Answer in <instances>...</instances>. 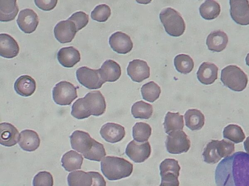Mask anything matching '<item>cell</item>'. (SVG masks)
<instances>
[{"label":"cell","instance_id":"3957f363","mask_svg":"<svg viewBox=\"0 0 249 186\" xmlns=\"http://www.w3.org/2000/svg\"><path fill=\"white\" fill-rule=\"evenodd\" d=\"M220 79L225 86L236 92L245 89L248 82L246 74L235 65H230L224 68L221 70Z\"/></svg>","mask_w":249,"mask_h":186},{"label":"cell","instance_id":"cb8c5ba5","mask_svg":"<svg viewBox=\"0 0 249 186\" xmlns=\"http://www.w3.org/2000/svg\"><path fill=\"white\" fill-rule=\"evenodd\" d=\"M14 89L19 95L28 97L32 95L36 89L35 79L28 75L20 76L14 83Z\"/></svg>","mask_w":249,"mask_h":186},{"label":"cell","instance_id":"7402d4cb","mask_svg":"<svg viewBox=\"0 0 249 186\" xmlns=\"http://www.w3.org/2000/svg\"><path fill=\"white\" fill-rule=\"evenodd\" d=\"M218 70L214 63L203 62L196 73L197 79L203 84H212L217 78Z\"/></svg>","mask_w":249,"mask_h":186},{"label":"cell","instance_id":"7c38bea8","mask_svg":"<svg viewBox=\"0 0 249 186\" xmlns=\"http://www.w3.org/2000/svg\"><path fill=\"white\" fill-rule=\"evenodd\" d=\"M77 32L74 23L68 19L57 23L53 29L55 38L62 44L71 42Z\"/></svg>","mask_w":249,"mask_h":186},{"label":"cell","instance_id":"f1b7e54d","mask_svg":"<svg viewBox=\"0 0 249 186\" xmlns=\"http://www.w3.org/2000/svg\"><path fill=\"white\" fill-rule=\"evenodd\" d=\"M69 186H91L92 177L91 171L77 170L70 173L67 177Z\"/></svg>","mask_w":249,"mask_h":186},{"label":"cell","instance_id":"277c9868","mask_svg":"<svg viewBox=\"0 0 249 186\" xmlns=\"http://www.w3.org/2000/svg\"><path fill=\"white\" fill-rule=\"evenodd\" d=\"M160 19L166 32L170 36L179 37L184 33L186 25L179 13L171 7L162 10Z\"/></svg>","mask_w":249,"mask_h":186},{"label":"cell","instance_id":"ffe728a7","mask_svg":"<svg viewBox=\"0 0 249 186\" xmlns=\"http://www.w3.org/2000/svg\"><path fill=\"white\" fill-rule=\"evenodd\" d=\"M0 143L4 146L10 147L15 145L19 139V133L17 128L9 123L0 124Z\"/></svg>","mask_w":249,"mask_h":186},{"label":"cell","instance_id":"603a6c76","mask_svg":"<svg viewBox=\"0 0 249 186\" xmlns=\"http://www.w3.org/2000/svg\"><path fill=\"white\" fill-rule=\"evenodd\" d=\"M228 37L227 34L220 30L211 32L206 39V45L209 50L215 52H221L227 46Z\"/></svg>","mask_w":249,"mask_h":186},{"label":"cell","instance_id":"e575fe53","mask_svg":"<svg viewBox=\"0 0 249 186\" xmlns=\"http://www.w3.org/2000/svg\"><path fill=\"white\" fill-rule=\"evenodd\" d=\"M161 93L160 87L153 81L143 84L141 88V93L143 99L154 102L160 96Z\"/></svg>","mask_w":249,"mask_h":186},{"label":"cell","instance_id":"83f0119b","mask_svg":"<svg viewBox=\"0 0 249 186\" xmlns=\"http://www.w3.org/2000/svg\"><path fill=\"white\" fill-rule=\"evenodd\" d=\"M165 132L169 134L171 132L182 130L184 127L183 116L178 112H167L163 123Z\"/></svg>","mask_w":249,"mask_h":186},{"label":"cell","instance_id":"1f68e13d","mask_svg":"<svg viewBox=\"0 0 249 186\" xmlns=\"http://www.w3.org/2000/svg\"><path fill=\"white\" fill-rule=\"evenodd\" d=\"M176 70L179 73L187 74L194 68V62L192 58L187 54H181L176 56L174 60Z\"/></svg>","mask_w":249,"mask_h":186},{"label":"cell","instance_id":"ee69618b","mask_svg":"<svg viewBox=\"0 0 249 186\" xmlns=\"http://www.w3.org/2000/svg\"><path fill=\"white\" fill-rule=\"evenodd\" d=\"M159 186H179V181L178 179H161Z\"/></svg>","mask_w":249,"mask_h":186},{"label":"cell","instance_id":"7bdbcfd3","mask_svg":"<svg viewBox=\"0 0 249 186\" xmlns=\"http://www.w3.org/2000/svg\"><path fill=\"white\" fill-rule=\"evenodd\" d=\"M92 177L91 186H106V182L103 176L98 172L91 171Z\"/></svg>","mask_w":249,"mask_h":186},{"label":"cell","instance_id":"d4e9b609","mask_svg":"<svg viewBox=\"0 0 249 186\" xmlns=\"http://www.w3.org/2000/svg\"><path fill=\"white\" fill-rule=\"evenodd\" d=\"M186 126L192 131L199 130L204 125L205 117L201 111L197 109H189L185 114Z\"/></svg>","mask_w":249,"mask_h":186},{"label":"cell","instance_id":"ac0fdd59","mask_svg":"<svg viewBox=\"0 0 249 186\" xmlns=\"http://www.w3.org/2000/svg\"><path fill=\"white\" fill-rule=\"evenodd\" d=\"M18 142L20 147L24 151L33 152L39 147L40 140L36 131L25 129L20 133Z\"/></svg>","mask_w":249,"mask_h":186},{"label":"cell","instance_id":"8fae6325","mask_svg":"<svg viewBox=\"0 0 249 186\" xmlns=\"http://www.w3.org/2000/svg\"><path fill=\"white\" fill-rule=\"evenodd\" d=\"M17 23L22 31L26 33H31L36 30L39 19L36 13L33 10L27 8L19 12Z\"/></svg>","mask_w":249,"mask_h":186},{"label":"cell","instance_id":"52a82bcc","mask_svg":"<svg viewBox=\"0 0 249 186\" xmlns=\"http://www.w3.org/2000/svg\"><path fill=\"white\" fill-rule=\"evenodd\" d=\"M191 142L182 130L171 132L167 136L165 146L168 152L172 154H180L187 152L190 149Z\"/></svg>","mask_w":249,"mask_h":186},{"label":"cell","instance_id":"d6a6232c","mask_svg":"<svg viewBox=\"0 0 249 186\" xmlns=\"http://www.w3.org/2000/svg\"><path fill=\"white\" fill-rule=\"evenodd\" d=\"M224 138L228 139L235 143L242 142L245 139V135L242 128L235 124H230L223 130Z\"/></svg>","mask_w":249,"mask_h":186},{"label":"cell","instance_id":"f546056e","mask_svg":"<svg viewBox=\"0 0 249 186\" xmlns=\"http://www.w3.org/2000/svg\"><path fill=\"white\" fill-rule=\"evenodd\" d=\"M199 13L205 19L212 20L216 18L220 14V4L215 0H205L199 7Z\"/></svg>","mask_w":249,"mask_h":186},{"label":"cell","instance_id":"ba28073f","mask_svg":"<svg viewBox=\"0 0 249 186\" xmlns=\"http://www.w3.org/2000/svg\"><path fill=\"white\" fill-rule=\"evenodd\" d=\"M78 81L89 89H98L105 83L102 79L99 69H92L87 66L79 68L76 71Z\"/></svg>","mask_w":249,"mask_h":186},{"label":"cell","instance_id":"8d00e7d4","mask_svg":"<svg viewBox=\"0 0 249 186\" xmlns=\"http://www.w3.org/2000/svg\"><path fill=\"white\" fill-rule=\"evenodd\" d=\"M106 155V152L104 145L94 140L90 149L83 155L86 159L100 161Z\"/></svg>","mask_w":249,"mask_h":186},{"label":"cell","instance_id":"484cf974","mask_svg":"<svg viewBox=\"0 0 249 186\" xmlns=\"http://www.w3.org/2000/svg\"><path fill=\"white\" fill-rule=\"evenodd\" d=\"M83 159L81 154L70 150L63 155L61 158L62 166L68 171L80 169Z\"/></svg>","mask_w":249,"mask_h":186},{"label":"cell","instance_id":"9c48e42d","mask_svg":"<svg viewBox=\"0 0 249 186\" xmlns=\"http://www.w3.org/2000/svg\"><path fill=\"white\" fill-rule=\"evenodd\" d=\"M151 151L148 141L140 143L133 140L127 144L125 154L134 162L142 163L150 156Z\"/></svg>","mask_w":249,"mask_h":186},{"label":"cell","instance_id":"4dcf8cb0","mask_svg":"<svg viewBox=\"0 0 249 186\" xmlns=\"http://www.w3.org/2000/svg\"><path fill=\"white\" fill-rule=\"evenodd\" d=\"M152 133L151 126L143 122H137L132 128L133 138L136 141L144 142L147 141Z\"/></svg>","mask_w":249,"mask_h":186},{"label":"cell","instance_id":"f6af8a7d","mask_svg":"<svg viewBox=\"0 0 249 186\" xmlns=\"http://www.w3.org/2000/svg\"><path fill=\"white\" fill-rule=\"evenodd\" d=\"M244 146L245 151L249 154V137L244 142Z\"/></svg>","mask_w":249,"mask_h":186},{"label":"cell","instance_id":"7a4b0ae2","mask_svg":"<svg viewBox=\"0 0 249 186\" xmlns=\"http://www.w3.org/2000/svg\"><path fill=\"white\" fill-rule=\"evenodd\" d=\"M133 165L124 158L113 156L104 157L101 162V170L109 180H118L129 176Z\"/></svg>","mask_w":249,"mask_h":186},{"label":"cell","instance_id":"60d3db41","mask_svg":"<svg viewBox=\"0 0 249 186\" xmlns=\"http://www.w3.org/2000/svg\"><path fill=\"white\" fill-rule=\"evenodd\" d=\"M89 19V16L83 11L76 12L68 18L74 23L77 31L88 24Z\"/></svg>","mask_w":249,"mask_h":186},{"label":"cell","instance_id":"9a60e30c","mask_svg":"<svg viewBox=\"0 0 249 186\" xmlns=\"http://www.w3.org/2000/svg\"><path fill=\"white\" fill-rule=\"evenodd\" d=\"M70 138L71 148L83 155L89 151L94 140L88 133L79 130L74 131Z\"/></svg>","mask_w":249,"mask_h":186},{"label":"cell","instance_id":"f35d334b","mask_svg":"<svg viewBox=\"0 0 249 186\" xmlns=\"http://www.w3.org/2000/svg\"><path fill=\"white\" fill-rule=\"evenodd\" d=\"M53 180L51 173L47 171H40L34 177L33 186H53Z\"/></svg>","mask_w":249,"mask_h":186},{"label":"cell","instance_id":"8992f818","mask_svg":"<svg viewBox=\"0 0 249 186\" xmlns=\"http://www.w3.org/2000/svg\"><path fill=\"white\" fill-rule=\"evenodd\" d=\"M54 102L61 106L70 105L77 97V88L67 81L57 83L52 91Z\"/></svg>","mask_w":249,"mask_h":186},{"label":"cell","instance_id":"6da1fadb","mask_svg":"<svg viewBox=\"0 0 249 186\" xmlns=\"http://www.w3.org/2000/svg\"><path fill=\"white\" fill-rule=\"evenodd\" d=\"M216 186H249V154L237 152L223 159L215 170Z\"/></svg>","mask_w":249,"mask_h":186},{"label":"cell","instance_id":"30bf717a","mask_svg":"<svg viewBox=\"0 0 249 186\" xmlns=\"http://www.w3.org/2000/svg\"><path fill=\"white\" fill-rule=\"evenodd\" d=\"M230 5L232 19L239 25H249V1L246 0H231Z\"/></svg>","mask_w":249,"mask_h":186},{"label":"cell","instance_id":"b9f144b4","mask_svg":"<svg viewBox=\"0 0 249 186\" xmlns=\"http://www.w3.org/2000/svg\"><path fill=\"white\" fill-rule=\"evenodd\" d=\"M36 5L43 11H51L56 5V0H36L34 1Z\"/></svg>","mask_w":249,"mask_h":186},{"label":"cell","instance_id":"d6986e66","mask_svg":"<svg viewBox=\"0 0 249 186\" xmlns=\"http://www.w3.org/2000/svg\"><path fill=\"white\" fill-rule=\"evenodd\" d=\"M60 64L67 68L72 67L80 61L79 51L72 46L60 48L57 53Z\"/></svg>","mask_w":249,"mask_h":186},{"label":"cell","instance_id":"ab89813d","mask_svg":"<svg viewBox=\"0 0 249 186\" xmlns=\"http://www.w3.org/2000/svg\"><path fill=\"white\" fill-rule=\"evenodd\" d=\"M216 148L221 158L230 156L235 150L234 144L226 140H218Z\"/></svg>","mask_w":249,"mask_h":186},{"label":"cell","instance_id":"d590c367","mask_svg":"<svg viewBox=\"0 0 249 186\" xmlns=\"http://www.w3.org/2000/svg\"><path fill=\"white\" fill-rule=\"evenodd\" d=\"M217 140H213L205 147L202 156L204 161L208 164H215L220 161L221 158L218 155L216 145Z\"/></svg>","mask_w":249,"mask_h":186},{"label":"cell","instance_id":"e0dca14e","mask_svg":"<svg viewBox=\"0 0 249 186\" xmlns=\"http://www.w3.org/2000/svg\"><path fill=\"white\" fill-rule=\"evenodd\" d=\"M19 47L17 42L7 33L0 34V55L5 58L11 59L18 55Z\"/></svg>","mask_w":249,"mask_h":186},{"label":"cell","instance_id":"5bb4252c","mask_svg":"<svg viewBox=\"0 0 249 186\" xmlns=\"http://www.w3.org/2000/svg\"><path fill=\"white\" fill-rule=\"evenodd\" d=\"M109 44L113 50L123 54L129 52L133 46L130 36L122 31L112 34L109 38Z\"/></svg>","mask_w":249,"mask_h":186},{"label":"cell","instance_id":"4fadbf2b","mask_svg":"<svg viewBox=\"0 0 249 186\" xmlns=\"http://www.w3.org/2000/svg\"><path fill=\"white\" fill-rule=\"evenodd\" d=\"M150 67L147 62L142 60L135 59L129 62L127 73L131 79L137 82H141L149 78Z\"/></svg>","mask_w":249,"mask_h":186},{"label":"cell","instance_id":"836d02e7","mask_svg":"<svg viewBox=\"0 0 249 186\" xmlns=\"http://www.w3.org/2000/svg\"><path fill=\"white\" fill-rule=\"evenodd\" d=\"M153 112V107L143 101L135 102L131 108V113L135 118L148 119Z\"/></svg>","mask_w":249,"mask_h":186},{"label":"cell","instance_id":"4316f807","mask_svg":"<svg viewBox=\"0 0 249 186\" xmlns=\"http://www.w3.org/2000/svg\"><path fill=\"white\" fill-rule=\"evenodd\" d=\"M18 12L16 0H0V20L9 22L14 20Z\"/></svg>","mask_w":249,"mask_h":186},{"label":"cell","instance_id":"bcb514c9","mask_svg":"<svg viewBox=\"0 0 249 186\" xmlns=\"http://www.w3.org/2000/svg\"><path fill=\"white\" fill-rule=\"evenodd\" d=\"M246 64L249 66V53L247 55L246 57Z\"/></svg>","mask_w":249,"mask_h":186},{"label":"cell","instance_id":"5b68a950","mask_svg":"<svg viewBox=\"0 0 249 186\" xmlns=\"http://www.w3.org/2000/svg\"><path fill=\"white\" fill-rule=\"evenodd\" d=\"M81 98L88 118L91 115L99 116L105 112L106 103L104 96L100 91L89 92Z\"/></svg>","mask_w":249,"mask_h":186},{"label":"cell","instance_id":"74e56055","mask_svg":"<svg viewBox=\"0 0 249 186\" xmlns=\"http://www.w3.org/2000/svg\"><path fill=\"white\" fill-rule=\"evenodd\" d=\"M111 15L110 7L106 4L96 6L91 12V17L94 20L100 22L106 21Z\"/></svg>","mask_w":249,"mask_h":186},{"label":"cell","instance_id":"2e32d148","mask_svg":"<svg viewBox=\"0 0 249 186\" xmlns=\"http://www.w3.org/2000/svg\"><path fill=\"white\" fill-rule=\"evenodd\" d=\"M100 133L106 141L115 143L123 140L125 132L124 127L121 125L113 123H107L102 126Z\"/></svg>","mask_w":249,"mask_h":186},{"label":"cell","instance_id":"44dd1931","mask_svg":"<svg viewBox=\"0 0 249 186\" xmlns=\"http://www.w3.org/2000/svg\"><path fill=\"white\" fill-rule=\"evenodd\" d=\"M98 69L101 77L105 82L116 81L121 75L120 65L112 60H106Z\"/></svg>","mask_w":249,"mask_h":186}]
</instances>
